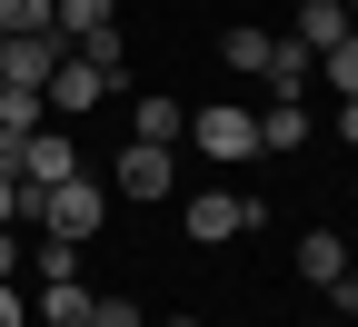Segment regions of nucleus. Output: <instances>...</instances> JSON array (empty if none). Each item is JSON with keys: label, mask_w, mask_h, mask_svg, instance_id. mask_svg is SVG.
I'll return each mask as SVG.
<instances>
[{"label": "nucleus", "mask_w": 358, "mask_h": 327, "mask_svg": "<svg viewBox=\"0 0 358 327\" xmlns=\"http://www.w3.org/2000/svg\"><path fill=\"white\" fill-rule=\"evenodd\" d=\"M70 169H80V149H70V139H60L50 119H40V129L20 139V178H30V189H60Z\"/></svg>", "instance_id": "0eeeda50"}, {"label": "nucleus", "mask_w": 358, "mask_h": 327, "mask_svg": "<svg viewBox=\"0 0 358 327\" xmlns=\"http://www.w3.org/2000/svg\"><path fill=\"white\" fill-rule=\"evenodd\" d=\"M229 70H249V79L268 70V30H229Z\"/></svg>", "instance_id": "dca6fc26"}, {"label": "nucleus", "mask_w": 358, "mask_h": 327, "mask_svg": "<svg viewBox=\"0 0 358 327\" xmlns=\"http://www.w3.org/2000/svg\"><path fill=\"white\" fill-rule=\"evenodd\" d=\"M299 139H308L299 100H268V109H259V149H268V159H279V149H299Z\"/></svg>", "instance_id": "9d476101"}, {"label": "nucleus", "mask_w": 358, "mask_h": 327, "mask_svg": "<svg viewBox=\"0 0 358 327\" xmlns=\"http://www.w3.org/2000/svg\"><path fill=\"white\" fill-rule=\"evenodd\" d=\"M329 307H338V317H358V268H338V277H329Z\"/></svg>", "instance_id": "aec40b11"}, {"label": "nucleus", "mask_w": 358, "mask_h": 327, "mask_svg": "<svg viewBox=\"0 0 358 327\" xmlns=\"http://www.w3.org/2000/svg\"><path fill=\"white\" fill-rule=\"evenodd\" d=\"M189 139H199L209 159H259V119H249V109H229V100H209V109L189 119Z\"/></svg>", "instance_id": "39448f33"}, {"label": "nucleus", "mask_w": 358, "mask_h": 327, "mask_svg": "<svg viewBox=\"0 0 358 327\" xmlns=\"http://www.w3.org/2000/svg\"><path fill=\"white\" fill-rule=\"evenodd\" d=\"M319 327H348V317H319Z\"/></svg>", "instance_id": "bb28decb"}, {"label": "nucleus", "mask_w": 358, "mask_h": 327, "mask_svg": "<svg viewBox=\"0 0 358 327\" xmlns=\"http://www.w3.org/2000/svg\"><path fill=\"white\" fill-rule=\"evenodd\" d=\"M40 317H60V327H90V288H80V277H50V288H40Z\"/></svg>", "instance_id": "2eb2a0df"}, {"label": "nucleus", "mask_w": 358, "mask_h": 327, "mask_svg": "<svg viewBox=\"0 0 358 327\" xmlns=\"http://www.w3.org/2000/svg\"><path fill=\"white\" fill-rule=\"evenodd\" d=\"M159 327H199V317H159Z\"/></svg>", "instance_id": "b1692460"}, {"label": "nucleus", "mask_w": 358, "mask_h": 327, "mask_svg": "<svg viewBox=\"0 0 358 327\" xmlns=\"http://www.w3.org/2000/svg\"><path fill=\"white\" fill-rule=\"evenodd\" d=\"M268 218V199H229V189H199L189 208H179V228H189L199 248H219V238H239V228H259Z\"/></svg>", "instance_id": "7ed1b4c3"}, {"label": "nucleus", "mask_w": 358, "mask_h": 327, "mask_svg": "<svg viewBox=\"0 0 358 327\" xmlns=\"http://www.w3.org/2000/svg\"><path fill=\"white\" fill-rule=\"evenodd\" d=\"M110 89H120V79H110L100 60H90V50H60V70H50V89H40V100H50L60 119H80V109H100Z\"/></svg>", "instance_id": "20e7f679"}, {"label": "nucleus", "mask_w": 358, "mask_h": 327, "mask_svg": "<svg viewBox=\"0 0 358 327\" xmlns=\"http://www.w3.org/2000/svg\"><path fill=\"white\" fill-rule=\"evenodd\" d=\"M338 139H348V149H358V100H338Z\"/></svg>", "instance_id": "4be33fe9"}, {"label": "nucleus", "mask_w": 358, "mask_h": 327, "mask_svg": "<svg viewBox=\"0 0 358 327\" xmlns=\"http://www.w3.org/2000/svg\"><path fill=\"white\" fill-rule=\"evenodd\" d=\"M30 268H40V288H50V277H80V238L40 228V238H30Z\"/></svg>", "instance_id": "9b49d317"}, {"label": "nucleus", "mask_w": 358, "mask_h": 327, "mask_svg": "<svg viewBox=\"0 0 358 327\" xmlns=\"http://www.w3.org/2000/svg\"><path fill=\"white\" fill-rule=\"evenodd\" d=\"M169 189H179V159L159 149V139H129V149L110 159V199H140V208H150V199H169Z\"/></svg>", "instance_id": "f03ea898"}, {"label": "nucleus", "mask_w": 358, "mask_h": 327, "mask_svg": "<svg viewBox=\"0 0 358 327\" xmlns=\"http://www.w3.org/2000/svg\"><path fill=\"white\" fill-rule=\"evenodd\" d=\"M0 30H10V40L20 30H50V0H0Z\"/></svg>", "instance_id": "a211bd4d"}, {"label": "nucleus", "mask_w": 358, "mask_h": 327, "mask_svg": "<svg viewBox=\"0 0 358 327\" xmlns=\"http://www.w3.org/2000/svg\"><path fill=\"white\" fill-rule=\"evenodd\" d=\"M90 327H150L140 298H90Z\"/></svg>", "instance_id": "6ab92c4d"}, {"label": "nucleus", "mask_w": 358, "mask_h": 327, "mask_svg": "<svg viewBox=\"0 0 358 327\" xmlns=\"http://www.w3.org/2000/svg\"><path fill=\"white\" fill-rule=\"evenodd\" d=\"M338 268H348V238H299V277L308 288H329Z\"/></svg>", "instance_id": "4468645a"}, {"label": "nucleus", "mask_w": 358, "mask_h": 327, "mask_svg": "<svg viewBox=\"0 0 358 327\" xmlns=\"http://www.w3.org/2000/svg\"><path fill=\"white\" fill-rule=\"evenodd\" d=\"M50 30H60V40H90V30H110V0H50Z\"/></svg>", "instance_id": "ddd939ff"}, {"label": "nucleus", "mask_w": 358, "mask_h": 327, "mask_svg": "<svg viewBox=\"0 0 358 327\" xmlns=\"http://www.w3.org/2000/svg\"><path fill=\"white\" fill-rule=\"evenodd\" d=\"M40 228H60V238H100V228H110V178L70 169L60 189H40Z\"/></svg>", "instance_id": "f257e3e1"}, {"label": "nucleus", "mask_w": 358, "mask_h": 327, "mask_svg": "<svg viewBox=\"0 0 358 327\" xmlns=\"http://www.w3.org/2000/svg\"><path fill=\"white\" fill-rule=\"evenodd\" d=\"M129 139H159V149H179V139H189V109L179 100H140V129Z\"/></svg>", "instance_id": "f8f14e48"}, {"label": "nucleus", "mask_w": 358, "mask_h": 327, "mask_svg": "<svg viewBox=\"0 0 358 327\" xmlns=\"http://www.w3.org/2000/svg\"><path fill=\"white\" fill-rule=\"evenodd\" d=\"M10 268H20V238H10V228H0V277H10Z\"/></svg>", "instance_id": "5701e85b"}, {"label": "nucleus", "mask_w": 358, "mask_h": 327, "mask_svg": "<svg viewBox=\"0 0 358 327\" xmlns=\"http://www.w3.org/2000/svg\"><path fill=\"white\" fill-rule=\"evenodd\" d=\"M0 327H30V307L10 298V277H0Z\"/></svg>", "instance_id": "412c9836"}, {"label": "nucleus", "mask_w": 358, "mask_h": 327, "mask_svg": "<svg viewBox=\"0 0 358 327\" xmlns=\"http://www.w3.org/2000/svg\"><path fill=\"white\" fill-rule=\"evenodd\" d=\"M319 70H329V79H338V89H348V100H358V30H348V40H338V50H319Z\"/></svg>", "instance_id": "f3484780"}, {"label": "nucleus", "mask_w": 358, "mask_h": 327, "mask_svg": "<svg viewBox=\"0 0 358 327\" xmlns=\"http://www.w3.org/2000/svg\"><path fill=\"white\" fill-rule=\"evenodd\" d=\"M348 30H358V0H348Z\"/></svg>", "instance_id": "393cba45"}, {"label": "nucleus", "mask_w": 358, "mask_h": 327, "mask_svg": "<svg viewBox=\"0 0 358 327\" xmlns=\"http://www.w3.org/2000/svg\"><path fill=\"white\" fill-rule=\"evenodd\" d=\"M50 70H60V30H20V40H0V79L50 89Z\"/></svg>", "instance_id": "423d86ee"}, {"label": "nucleus", "mask_w": 358, "mask_h": 327, "mask_svg": "<svg viewBox=\"0 0 358 327\" xmlns=\"http://www.w3.org/2000/svg\"><path fill=\"white\" fill-rule=\"evenodd\" d=\"M308 70H319V50H308V40H268V100H299V89H308Z\"/></svg>", "instance_id": "6e6552de"}, {"label": "nucleus", "mask_w": 358, "mask_h": 327, "mask_svg": "<svg viewBox=\"0 0 358 327\" xmlns=\"http://www.w3.org/2000/svg\"><path fill=\"white\" fill-rule=\"evenodd\" d=\"M40 119H50V100H40V89H20V79H0V129H10V139H30Z\"/></svg>", "instance_id": "1a4fd4ad"}, {"label": "nucleus", "mask_w": 358, "mask_h": 327, "mask_svg": "<svg viewBox=\"0 0 358 327\" xmlns=\"http://www.w3.org/2000/svg\"><path fill=\"white\" fill-rule=\"evenodd\" d=\"M30 327H60V317H30Z\"/></svg>", "instance_id": "a878e982"}]
</instances>
